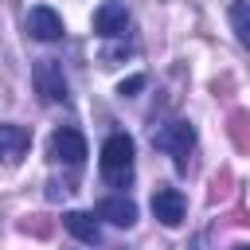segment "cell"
Instances as JSON below:
<instances>
[{
	"label": "cell",
	"mask_w": 250,
	"mask_h": 250,
	"mask_svg": "<svg viewBox=\"0 0 250 250\" xmlns=\"http://www.w3.org/2000/svg\"><path fill=\"white\" fill-rule=\"evenodd\" d=\"M152 215H156L164 227H180L184 215H188V203H184V195H180L176 188H160V191L152 195Z\"/></svg>",
	"instance_id": "obj_5"
},
{
	"label": "cell",
	"mask_w": 250,
	"mask_h": 250,
	"mask_svg": "<svg viewBox=\"0 0 250 250\" xmlns=\"http://www.w3.org/2000/svg\"><path fill=\"white\" fill-rule=\"evenodd\" d=\"M234 250H250V246H234Z\"/></svg>",
	"instance_id": "obj_14"
},
{
	"label": "cell",
	"mask_w": 250,
	"mask_h": 250,
	"mask_svg": "<svg viewBox=\"0 0 250 250\" xmlns=\"http://www.w3.org/2000/svg\"><path fill=\"white\" fill-rule=\"evenodd\" d=\"M152 145L164 148V152H172L176 168L184 172V168H188V152H191V145H195V129H191L188 121H168L160 133H152Z\"/></svg>",
	"instance_id": "obj_2"
},
{
	"label": "cell",
	"mask_w": 250,
	"mask_h": 250,
	"mask_svg": "<svg viewBox=\"0 0 250 250\" xmlns=\"http://www.w3.org/2000/svg\"><path fill=\"white\" fill-rule=\"evenodd\" d=\"M133 172V137L129 133H113L102 145V176L109 184H125Z\"/></svg>",
	"instance_id": "obj_1"
},
{
	"label": "cell",
	"mask_w": 250,
	"mask_h": 250,
	"mask_svg": "<svg viewBox=\"0 0 250 250\" xmlns=\"http://www.w3.org/2000/svg\"><path fill=\"white\" fill-rule=\"evenodd\" d=\"M35 86H39V94L47 102H62L66 98V82H62V70L55 66V59H43L35 66Z\"/></svg>",
	"instance_id": "obj_8"
},
{
	"label": "cell",
	"mask_w": 250,
	"mask_h": 250,
	"mask_svg": "<svg viewBox=\"0 0 250 250\" xmlns=\"http://www.w3.org/2000/svg\"><path fill=\"white\" fill-rule=\"evenodd\" d=\"M51 156L55 160H66V164H82L86 160V137L78 129H55L51 133Z\"/></svg>",
	"instance_id": "obj_4"
},
{
	"label": "cell",
	"mask_w": 250,
	"mask_h": 250,
	"mask_svg": "<svg viewBox=\"0 0 250 250\" xmlns=\"http://www.w3.org/2000/svg\"><path fill=\"white\" fill-rule=\"evenodd\" d=\"M8 148H23V133L12 129V125H0V156H4Z\"/></svg>",
	"instance_id": "obj_11"
},
{
	"label": "cell",
	"mask_w": 250,
	"mask_h": 250,
	"mask_svg": "<svg viewBox=\"0 0 250 250\" xmlns=\"http://www.w3.org/2000/svg\"><path fill=\"white\" fill-rule=\"evenodd\" d=\"M125 23H129V12H125L121 0H105V4H98V12H94V31H98V35L113 39V35L125 31Z\"/></svg>",
	"instance_id": "obj_6"
},
{
	"label": "cell",
	"mask_w": 250,
	"mask_h": 250,
	"mask_svg": "<svg viewBox=\"0 0 250 250\" xmlns=\"http://www.w3.org/2000/svg\"><path fill=\"white\" fill-rule=\"evenodd\" d=\"M230 27H234V39L246 47L250 43V20H246V0H234L230 4Z\"/></svg>",
	"instance_id": "obj_10"
},
{
	"label": "cell",
	"mask_w": 250,
	"mask_h": 250,
	"mask_svg": "<svg viewBox=\"0 0 250 250\" xmlns=\"http://www.w3.org/2000/svg\"><path fill=\"white\" fill-rule=\"evenodd\" d=\"M94 215L105 219V223H113V227H133V223H137V203L125 199V195H105V199L94 207Z\"/></svg>",
	"instance_id": "obj_7"
},
{
	"label": "cell",
	"mask_w": 250,
	"mask_h": 250,
	"mask_svg": "<svg viewBox=\"0 0 250 250\" xmlns=\"http://www.w3.org/2000/svg\"><path fill=\"white\" fill-rule=\"evenodd\" d=\"M27 31L39 43H55V39H62V16L55 8H47V4H35L27 12Z\"/></svg>",
	"instance_id": "obj_3"
},
{
	"label": "cell",
	"mask_w": 250,
	"mask_h": 250,
	"mask_svg": "<svg viewBox=\"0 0 250 250\" xmlns=\"http://www.w3.org/2000/svg\"><path fill=\"white\" fill-rule=\"evenodd\" d=\"M141 86H145V78H141V74H133V78H121V82H117V94H121V98H133Z\"/></svg>",
	"instance_id": "obj_12"
},
{
	"label": "cell",
	"mask_w": 250,
	"mask_h": 250,
	"mask_svg": "<svg viewBox=\"0 0 250 250\" xmlns=\"http://www.w3.org/2000/svg\"><path fill=\"white\" fill-rule=\"evenodd\" d=\"M199 246H203V238H191V246H188V250H199Z\"/></svg>",
	"instance_id": "obj_13"
},
{
	"label": "cell",
	"mask_w": 250,
	"mask_h": 250,
	"mask_svg": "<svg viewBox=\"0 0 250 250\" xmlns=\"http://www.w3.org/2000/svg\"><path fill=\"white\" fill-rule=\"evenodd\" d=\"M62 227H66L78 242H86V246L102 242V227H98V219H94L90 211H66V215H62Z\"/></svg>",
	"instance_id": "obj_9"
}]
</instances>
